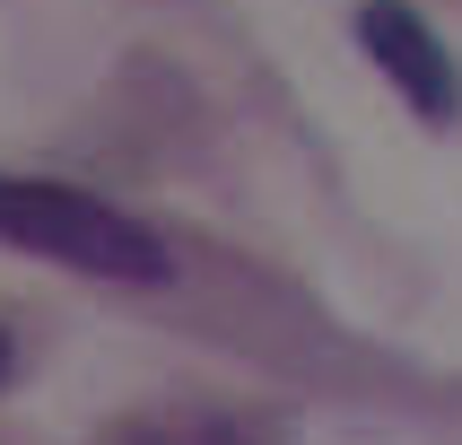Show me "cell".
Returning <instances> with one entry per match:
<instances>
[{"mask_svg":"<svg viewBox=\"0 0 462 445\" xmlns=\"http://www.w3.org/2000/svg\"><path fill=\"white\" fill-rule=\"evenodd\" d=\"M0 245L97 271V280H166L175 271L157 227H140L131 209L97 201L79 183H44V175H0Z\"/></svg>","mask_w":462,"mask_h":445,"instance_id":"1","label":"cell"},{"mask_svg":"<svg viewBox=\"0 0 462 445\" xmlns=\"http://www.w3.org/2000/svg\"><path fill=\"white\" fill-rule=\"evenodd\" d=\"M358 44L393 79V97H411L419 123H454L462 114V61L445 52V35L411 0H358Z\"/></svg>","mask_w":462,"mask_h":445,"instance_id":"2","label":"cell"},{"mask_svg":"<svg viewBox=\"0 0 462 445\" xmlns=\"http://www.w3.org/2000/svg\"><path fill=\"white\" fill-rule=\"evenodd\" d=\"M97 445H262V428L218 402H149V411L114 419Z\"/></svg>","mask_w":462,"mask_h":445,"instance_id":"3","label":"cell"},{"mask_svg":"<svg viewBox=\"0 0 462 445\" xmlns=\"http://www.w3.org/2000/svg\"><path fill=\"white\" fill-rule=\"evenodd\" d=\"M9 366H18V340L0 332V385H9Z\"/></svg>","mask_w":462,"mask_h":445,"instance_id":"4","label":"cell"}]
</instances>
